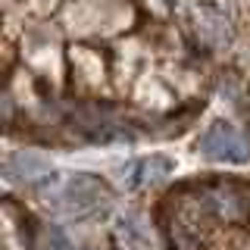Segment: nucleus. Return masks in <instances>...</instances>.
<instances>
[{
  "mask_svg": "<svg viewBox=\"0 0 250 250\" xmlns=\"http://www.w3.org/2000/svg\"><path fill=\"white\" fill-rule=\"evenodd\" d=\"M53 207L60 213L72 216V219H84V216H94L100 209H109L113 207V194L109 188L94 175H72L66 178L60 188V194L53 197Z\"/></svg>",
  "mask_w": 250,
  "mask_h": 250,
  "instance_id": "1",
  "label": "nucleus"
},
{
  "mask_svg": "<svg viewBox=\"0 0 250 250\" xmlns=\"http://www.w3.org/2000/svg\"><path fill=\"white\" fill-rule=\"evenodd\" d=\"M200 153L219 163H247L250 160V141L231 122H213L197 141Z\"/></svg>",
  "mask_w": 250,
  "mask_h": 250,
  "instance_id": "2",
  "label": "nucleus"
},
{
  "mask_svg": "<svg viewBox=\"0 0 250 250\" xmlns=\"http://www.w3.org/2000/svg\"><path fill=\"white\" fill-rule=\"evenodd\" d=\"M50 156L41 150H16L10 160H6V175L16 178V182H35L50 172Z\"/></svg>",
  "mask_w": 250,
  "mask_h": 250,
  "instance_id": "3",
  "label": "nucleus"
},
{
  "mask_svg": "<svg viewBox=\"0 0 250 250\" xmlns=\"http://www.w3.org/2000/svg\"><path fill=\"white\" fill-rule=\"evenodd\" d=\"M172 169H175V163H172L169 156L153 153V156H147V160H141V163H135V166L128 169V185H138V188L160 185V182H166L172 175Z\"/></svg>",
  "mask_w": 250,
  "mask_h": 250,
  "instance_id": "4",
  "label": "nucleus"
},
{
  "mask_svg": "<svg viewBox=\"0 0 250 250\" xmlns=\"http://www.w3.org/2000/svg\"><path fill=\"white\" fill-rule=\"evenodd\" d=\"M200 31H203V38H207L209 44H229V25H225L222 19H216L213 13H203Z\"/></svg>",
  "mask_w": 250,
  "mask_h": 250,
  "instance_id": "5",
  "label": "nucleus"
},
{
  "mask_svg": "<svg viewBox=\"0 0 250 250\" xmlns=\"http://www.w3.org/2000/svg\"><path fill=\"white\" fill-rule=\"evenodd\" d=\"M47 247H50V250H75L72 244H69V238H66L60 229H53L50 234H47Z\"/></svg>",
  "mask_w": 250,
  "mask_h": 250,
  "instance_id": "6",
  "label": "nucleus"
}]
</instances>
